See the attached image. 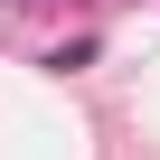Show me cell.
<instances>
[{"mask_svg":"<svg viewBox=\"0 0 160 160\" xmlns=\"http://www.w3.org/2000/svg\"><path fill=\"white\" fill-rule=\"evenodd\" d=\"M0 10H10V0H0Z\"/></svg>","mask_w":160,"mask_h":160,"instance_id":"obj_1","label":"cell"}]
</instances>
